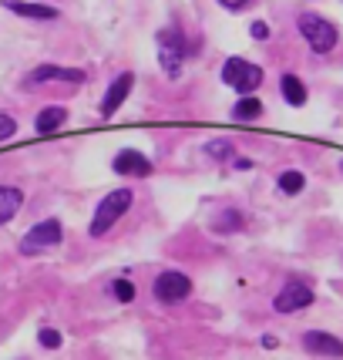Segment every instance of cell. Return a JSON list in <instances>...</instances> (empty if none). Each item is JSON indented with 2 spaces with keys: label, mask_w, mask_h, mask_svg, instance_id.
<instances>
[{
  "label": "cell",
  "mask_w": 343,
  "mask_h": 360,
  "mask_svg": "<svg viewBox=\"0 0 343 360\" xmlns=\"http://www.w3.org/2000/svg\"><path fill=\"white\" fill-rule=\"evenodd\" d=\"M155 47H158V64H162V71H165L169 78H179L182 68H186V58H188L186 34L175 31V27H165V31H158Z\"/></svg>",
  "instance_id": "obj_1"
},
{
  "label": "cell",
  "mask_w": 343,
  "mask_h": 360,
  "mask_svg": "<svg viewBox=\"0 0 343 360\" xmlns=\"http://www.w3.org/2000/svg\"><path fill=\"white\" fill-rule=\"evenodd\" d=\"M131 199H135V192H131V188H115V192H108V195L101 199V205L94 209V219H91V236L94 239H98V236H105L115 222L125 216L128 209H131Z\"/></svg>",
  "instance_id": "obj_2"
},
{
  "label": "cell",
  "mask_w": 343,
  "mask_h": 360,
  "mask_svg": "<svg viewBox=\"0 0 343 360\" xmlns=\"http://www.w3.org/2000/svg\"><path fill=\"white\" fill-rule=\"evenodd\" d=\"M297 27H299V34H303V41H306L316 54H327V51H333V47H337V41H340L337 27L330 24L327 17H320V14H299Z\"/></svg>",
  "instance_id": "obj_3"
},
{
  "label": "cell",
  "mask_w": 343,
  "mask_h": 360,
  "mask_svg": "<svg viewBox=\"0 0 343 360\" xmlns=\"http://www.w3.org/2000/svg\"><path fill=\"white\" fill-rule=\"evenodd\" d=\"M222 81H226L229 88H235V91H242L246 98H250V94L263 84V68H259V64L242 61V58H229V61L222 64Z\"/></svg>",
  "instance_id": "obj_4"
},
{
  "label": "cell",
  "mask_w": 343,
  "mask_h": 360,
  "mask_svg": "<svg viewBox=\"0 0 343 360\" xmlns=\"http://www.w3.org/2000/svg\"><path fill=\"white\" fill-rule=\"evenodd\" d=\"M61 239H64L61 222H58V219H44V222H37L31 233L20 239V252H24V256H37V252L51 250V246H61Z\"/></svg>",
  "instance_id": "obj_5"
},
{
  "label": "cell",
  "mask_w": 343,
  "mask_h": 360,
  "mask_svg": "<svg viewBox=\"0 0 343 360\" xmlns=\"http://www.w3.org/2000/svg\"><path fill=\"white\" fill-rule=\"evenodd\" d=\"M152 293H155L158 303L172 307V303H182V300L192 293V280H188L186 273H179V269H165L155 280V290H152Z\"/></svg>",
  "instance_id": "obj_6"
},
{
  "label": "cell",
  "mask_w": 343,
  "mask_h": 360,
  "mask_svg": "<svg viewBox=\"0 0 343 360\" xmlns=\"http://www.w3.org/2000/svg\"><path fill=\"white\" fill-rule=\"evenodd\" d=\"M313 300H316V293H313L306 283H286L280 293H276V300H273V307H276V314H297V310H306Z\"/></svg>",
  "instance_id": "obj_7"
},
{
  "label": "cell",
  "mask_w": 343,
  "mask_h": 360,
  "mask_svg": "<svg viewBox=\"0 0 343 360\" xmlns=\"http://www.w3.org/2000/svg\"><path fill=\"white\" fill-rule=\"evenodd\" d=\"M84 71L81 68H58V64H41L24 78V84H44V81H67V84H84Z\"/></svg>",
  "instance_id": "obj_8"
},
{
  "label": "cell",
  "mask_w": 343,
  "mask_h": 360,
  "mask_svg": "<svg viewBox=\"0 0 343 360\" xmlns=\"http://www.w3.org/2000/svg\"><path fill=\"white\" fill-rule=\"evenodd\" d=\"M131 84H135V78H131V71H122L118 78L108 84V94L101 98V118H111L115 111L122 108V101L128 98V91H131Z\"/></svg>",
  "instance_id": "obj_9"
},
{
  "label": "cell",
  "mask_w": 343,
  "mask_h": 360,
  "mask_svg": "<svg viewBox=\"0 0 343 360\" xmlns=\"http://www.w3.org/2000/svg\"><path fill=\"white\" fill-rule=\"evenodd\" d=\"M303 347L310 354H320V357H343V340L333 337V333H323V330H306L303 333Z\"/></svg>",
  "instance_id": "obj_10"
},
{
  "label": "cell",
  "mask_w": 343,
  "mask_h": 360,
  "mask_svg": "<svg viewBox=\"0 0 343 360\" xmlns=\"http://www.w3.org/2000/svg\"><path fill=\"white\" fill-rule=\"evenodd\" d=\"M115 172L135 175V179H148V175H152V162L141 155V152H135V148H125V152L115 155Z\"/></svg>",
  "instance_id": "obj_11"
},
{
  "label": "cell",
  "mask_w": 343,
  "mask_h": 360,
  "mask_svg": "<svg viewBox=\"0 0 343 360\" xmlns=\"http://www.w3.org/2000/svg\"><path fill=\"white\" fill-rule=\"evenodd\" d=\"M4 7L11 14H20V17H31V20H54L58 11L47 7V4H27V0H4Z\"/></svg>",
  "instance_id": "obj_12"
},
{
  "label": "cell",
  "mask_w": 343,
  "mask_h": 360,
  "mask_svg": "<svg viewBox=\"0 0 343 360\" xmlns=\"http://www.w3.org/2000/svg\"><path fill=\"white\" fill-rule=\"evenodd\" d=\"M20 205H24V192L14 186H0V226L4 222H11L20 212Z\"/></svg>",
  "instance_id": "obj_13"
},
{
  "label": "cell",
  "mask_w": 343,
  "mask_h": 360,
  "mask_svg": "<svg viewBox=\"0 0 343 360\" xmlns=\"http://www.w3.org/2000/svg\"><path fill=\"white\" fill-rule=\"evenodd\" d=\"M67 122V111L58 108V105H51V108H44L41 115H37V122H34V128L41 131V135H51V131H58V128Z\"/></svg>",
  "instance_id": "obj_14"
},
{
  "label": "cell",
  "mask_w": 343,
  "mask_h": 360,
  "mask_svg": "<svg viewBox=\"0 0 343 360\" xmlns=\"http://www.w3.org/2000/svg\"><path fill=\"white\" fill-rule=\"evenodd\" d=\"M280 91H283V98L290 101V105H306V88H303V81L297 78V75H283L280 78Z\"/></svg>",
  "instance_id": "obj_15"
},
{
  "label": "cell",
  "mask_w": 343,
  "mask_h": 360,
  "mask_svg": "<svg viewBox=\"0 0 343 360\" xmlns=\"http://www.w3.org/2000/svg\"><path fill=\"white\" fill-rule=\"evenodd\" d=\"M259 111H263V105H259L256 98H242V101H235L233 118L235 122H256V118H259Z\"/></svg>",
  "instance_id": "obj_16"
},
{
  "label": "cell",
  "mask_w": 343,
  "mask_h": 360,
  "mask_svg": "<svg viewBox=\"0 0 343 360\" xmlns=\"http://www.w3.org/2000/svg\"><path fill=\"white\" fill-rule=\"evenodd\" d=\"M303 186H306L303 172H283L280 175V192H283V195H299V192H303Z\"/></svg>",
  "instance_id": "obj_17"
},
{
  "label": "cell",
  "mask_w": 343,
  "mask_h": 360,
  "mask_svg": "<svg viewBox=\"0 0 343 360\" xmlns=\"http://www.w3.org/2000/svg\"><path fill=\"white\" fill-rule=\"evenodd\" d=\"M205 155L216 158V162H226V158H233V155H235V152H233V141H229V139L209 141V145H205Z\"/></svg>",
  "instance_id": "obj_18"
},
{
  "label": "cell",
  "mask_w": 343,
  "mask_h": 360,
  "mask_svg": "<svg viewBox=\"0 0 343 360\" xmlns=\"http://www.w3.org/2000/svg\"><path fill=\"white\" fill-rule=\"evenodd\" d=\"M111 293H115L118 303H131L135 300V283L128 280V276H118V280L111 283Z\"/></svg>",
  "instance_id": "obj_19"
},
{
  "label": "cell",
  "mask_w": 343,
  "mask_h": 360,
  "mask_svg": "<svg viewBox=\"0 0 343 360\" xmlns=\"http://www.w3.org/2000/svg\"><path fill=\"white\" fill-rule=\"evenodd\" d=\"M219 219H226V222H216V229L219 233H229V229H242V216L239 212H233V209H226Z\"/></svg>",
  "instance_id": "obj_20"
},
{
  "label": "cell",
  "mask_w": 343,
  "mask_h": 360,
  "mask_svg": "<svg viewBox=\"0 0 343 360\" xmlns=\"http://www.w3.org/2000/svg\"><path fill=\"white\" fill-rule=\"evenodd\" d=\"M37 340H41V347H47V350H58V347H61V333H58V330H51V327H44L41 333H37Z\"/></svg>",
  "instance_id": "obj_21"
},
{
  "label": "cell",
  "mask_w": 343,
  "mask_h": 360,
  "mask_svg": "<svg viewBox=\"0 0 343 360\" xmlns=\"http://www.w3.org/2000/svg\"><path fill=\"white\" fill-rule=\"evenodd\" d=\"M14 131H17V122H14V118H11V115H0V141L14 139Z\"/></svg>",
  "instance_id": "obj_22"
},
{
  "label": "cell",
  "mask_w": 343,
  "mask_h": 360,
  "mask_svg": "<svg viewBox=\"0 0 343 360\" xmlns=\"http://www.w3.org/2000/svg\"><path fill=\"white\" fill-rule=\"evenodd\" d=\"M250 34H252V41H269V24H266V20H256V24H252L250 27Z\"/></svg>",
  "instance_id": "obj_23"
},
{
  "label": "cell",
  "mask_w": 343,
  "mask_h": 360,
  "mask_svg": "<svg viewBox=\"0 0 343 360\" xmlns=\"http://www.w3.org/2000/svg\"><path fill=\"white\" fill-rule=\"evenodd\" d=\"M216 4H222L226 11H246V7H250L252 0H216Z\"/></svg>",
  "instance_id": "obj_24"
},
{
  "label": "cell",
  "mask_w": 343,
  "mask_h": 360,
  "mask_svg": "<svg viewBox=\"0 0 343 360\" xmlns=\"http://www.w3.org/2000/svg\"><path fill=\"white\" fill-rule=\"evenodd\" d=\"M235 169H239V172H250L252 162H250V158H235Z\"/></svg>",
  "instance_id": "obj_25"
}]
</instances>
